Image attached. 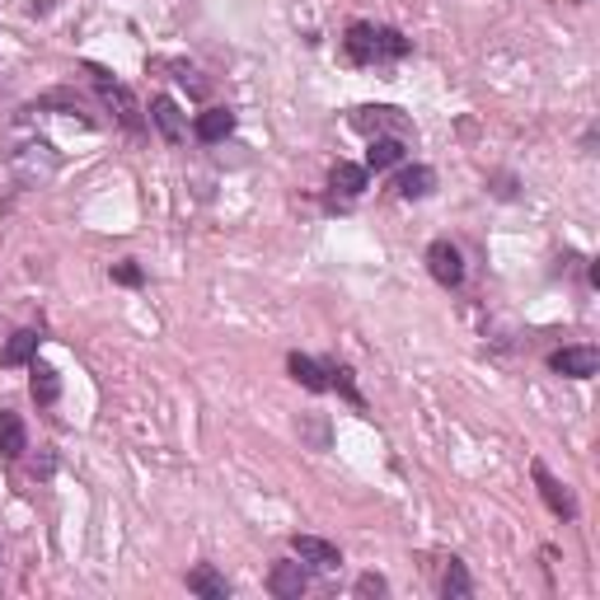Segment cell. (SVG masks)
<instances>
[{
	"label": "cell",
	"instance_id": "1",
	"mask_svg": "<svg viewBox=\"0 0 600 600\" xmlns=\"http://www.w3.org/2000/svg\"><path fill=\"white\" fill-rule=\"evenodd\" d=\"M343 47H347V61H357V67H385V61H404L413 52V43L399 28H375V24H352Z\"/></svg>",
	"mask_w": 600,
	"mask_h": 600
},
{
	"label": "cell",
	"instance_id": "2",
	"mask_svg": "<svg viewBox=\"0 0 600 600\" xmlns=\"http://www.w3.org/2000/svg\"><path fill=\"white\" fill-rule=\"evenodd\" d=\"M57 169H61V155H57L52 141H43V136H28L10 151V173L24 188H47L57 179Z\"/></svg>",
	"mask_w": 600,
	"mask_h": 600
},
{
	"label": "cell",
	"instance_id": "3",
	"mask_svg": "<svg viewBox=\"0 0 600 600\" xmlns=\"http://www.w3.org/2000/svg\"><path fill=\"white\" fill-rule=\"evenodd\" d=\"M352 128H357L361 136H385V132L404 136V141L413 136V122H408L394 104H361L357 113H352Z\"/></svg>",
	"mask_w": 600,
	"mask_h": 600
},
{
	"label": "cell",
	"instance_id": "4",
	"mask_svg": "<svg viewBox=\"0 0 600 600\" xmlns=\"http://www.w3.org/2000/svg\"><path fill=\"white\" fill-rule=\"evenodd\" d=\"M549 371L567 375V381H591V375L600 371V347H591V343L559 347V352H549Z\"/></svg>",
	"mask_w": 600,
	"mask_h": 600
},
{
	"label": "cell",
	"instance_id": "5",
	"mask_svg": "<svg viewBox=\"0 0 600 600\" xmlns=\"http://www.w3.org/2000/svg\"><path fill=\"white\" fill-rule=\"evenodd\" d=\"M428 273L441 281V287H460L465 281V254L455 240H432L428 244Z\"/></svg>",
	"mask_w": 600,
	"mask_h": 600
},
{
	"label": "cell",
	"instance_id": "6",
	"mask_svg": "<svg viewBox=\"0 0 600 600\" xmlns=\"http://www.w3.org/2000/svg\"><path fill=\"white\" fill-rule=\"evenodd\" d=\"M291 554L305 563V567H314V573H338V567H343L338 544L320 540V535H296V540H291Z\"/></svg>",
	"mask_w": 600,
	"mask_h": 600
},
{
	"label": "cell",
	"instance_id": "7",
	"mask_svg": "<svg viewBox=\"0 0 600 600\" xmlns=\"http://www.w3.org/2000/svg\"><path fill=\"white\" fill-rule=\"evenodd\" d=\"M305 587H310V567L305 563L281 559V563H273V573H267V591H273L277 600H300Z\"/></svg>",
	"mask_w": 600,
	"mask_h": 600
},
{
	"label": "cell",
	"instance_id": "8",
	"mask_svg": "<svg viewBox=\"0 0 600 600\" xmlns=\"http://www.w3.org/2000/svg\"><path fill=\"white\" fill-rule=\"evenodd\" d=\"M530 473H535V488H540V497L549 502V512H554V516H563V520H577V497L567 493V483H559L554 473H549L540 460L530 465Z\"/></svg>",
	"mask_w": 600,
	"mask_h": 600
},
{
	"label": "cell",
	"instance_id": "9",
	"mask_svg": "<svg viewBox=\"0 0 600 600\" xmlns=\"http://www.w3.org/2000/svg\"><path fill=\"white\" fill-rule=\"evenodd\" d=\"M367 183H371V169L367 165L338 160L334 165V179H328V188H334V197H328V202H334V207L343 202V207H347V202H357L361 193H367Z\"/></svg>",
	"mask_w": 600,
	"mask_h": 600
},
{
	"label": "cell",
	"instance_id": "10",
	"mask_svg": "<svg viewBox=\"0 0 600 600\" xmlns=\"http://www.w3.org/2000/svg\"><path fill=\"white\" fill-rule=\"evenodd\" d=\"M151 128L160 132V141H169V146H179L188 136V118L179 113V104H173L169 94H155L151 99Z\"/></svg>",
	"mask_w": 600,
	"mask_h": 600
},
{
	"label": "cell",
	"instance_id": "11",
	"mask_svg": "<svg viewBox=\"0 0 600 600\" xmlns=\"http://www.w3.org/2000/svg\"><path fill=\"white\" fill-rule=\"evenodd\" d=\"M99 75V94H104V104L108 108H118V118H122V128H132V132H141V113H136V99L128 94V85H118V81H108L104 71H94Z\"/></svg>",
	"mask_w": 600,
	"mask_h": 600
},
{
	"label": "cell",
	"instance_id": "12",
	"mask_svg": "<svg viewBox=\"0 0 600 600\" xmlns=\"http://www.w3.org/2000/svg\"><path fill=\"white\" fill-rule=\"evenodd\" d=\"M38 343H43L38 328H20V334H10V343L0 347V367H5V371L28 367V361L38 357Z\"/></svg>",
	"mask_w": 600,
	"mask_h": 600
},
{
	"label": "cell",
	"instance_id": "13",
	"mask_svg": "<svg viewBox=\"0 0 600 600\" xmlns=\"http://www.w3.org/2000/svg\"><path fill=\"white\" fill-rule=\"evenodd\" d=\"M230 132H235L230 108H207V113H197V122H193V136L202 141V146H220Z\"/></svg>",
	"mask_w": 600,
	"mask_h": 600
},
{
	"label": "cell",
	"instance_id": "14",
	"mask_svg": "<svg viewBox=\"0 0 600 600\" xmlns=\"http://www.w3.org/2000/svg\"><path fill=\"white\" fill-rule=\"evenodd\" d=\"M287 371H291V381L305 385L310 394H324L328 389V367H320V361L305 357V352H291L287 357Z\"/></svg>",
	"mask_w": 600,
	"mask_h": 600
},
{
	"label": "cell",
	"instance_id": "15",
	"mask_svg": "<svg viewBox=\"0 0 600 600\" xmlns=\"http://www.w3.org/2000/svg\"><path fill=\"white\" fill-rule=\"evenodd\" d=\"M28 451V428L20 413H10V408H0V455L5 460H20V455Z\"/></svg>",
	"mask_w": 600,
	"mask_h": 600
},
{
	"label": "cell",
	"instance_id": "16",
	"mask_svg": "<svg viewBox=\"0 0 600 600\" xmlns=\"http://www.w3.org/2000/svg\"><path fill=\"white\" fill-rule=\"evenodd\" d=\"M394 188H399V197L404 202H422L436 188V169H428V165H413V169H404L399 179H394Z\"/></svg>",
	"mask_w": 600,
	"mask_h": 600
},
{
	"label": "cell",
	"instance_id": "17",
	"mask_svg": "<svg viewBox=\"0 0 600 600\" xmlns=\"http://www.w3.org/2000/svg\"><path fill=\"white\" fill-rule=\"evenodd\" d=\"M188 591L202 596V600H226V596H230V581L220 577L216 567L202 563V567H193V573H188Z\"/></svg>",
	"mask_w": 600,
	"mask_h": 600
},
{
	"label": "cell",
	"instance_id": "18",
	"mask_svg": "<svg viewBox=\"0 0 600 600\" xmlns=\"http://www.w3.org/2000/svg\"><path fill=\"white\" fill-rule=\"evenodd\" d=\"M404 160V136H371V151H367V169L385 173Z\"/></svg>",
	"mask_w": 600,
	"mask_h": 600
},
{
	"label": "cell",
	"instance_id": "19",
	"mask_svg": "<svg viewBox=\"0 0 600 600\" xmlns=\"http://www.w3.org/2000/svg\"><path fill=\"white\" fill-rule=\"evenodd\" d=\"M28 389H34V404L52 408L61 399V375L52 367H38V361H34V381H28Z\"/></svg>",
	"mask_w": 600,
	"mask_h": 600
},
{
	"label": "cell",
	"instance_id": "20",
	"mask_svg": "<svg viewBox=\"0 0 600 600\" xmlns=\"http://www.w3.org/2000/svg\"><path fill=\"white\" fill-rule=\"evenodd\" d=\"M473 591V577H469V567L460 559H451L446 563V577H441V596L446 600H465Z\"/></svg>",
	"mask_w": 600,
	"mask_h": 600
},
{
	"label": "cell",
	"instance_id": "21",
	"mask_svg": "<svg viewBox=\"0 0 600 600\" xmlns=\"http://www.w3.org/2000/svg\"><path fill=\"white\" fill-rule=\"evenodd\" d=\"M328 389H338L352 408H367V399H361V389L352 381V367H328Z\"/></svg>",
	"mask_w": 600,
	"mask_h": 600
},
{
	"label": "cell",
	"instance_id": "22",
	"mask_svg": "<svg viewBox=\"0 0 600 600\" xmlns=\"http://www.w3.org/2000/svg\"><path fill=\"white\" fill-rule=\"evenodd\" d=\"M357 596H389V581L381 573H367V577H357Z\"/></svg>",
	"mask_w": 600,
	"mask_h": 600
},
{
	"label": "cell",
	"instance_id": "23",
	"mask_svg": "<svg viewBox=\"0 0 600 600\" xmlns=\"http://www.w3.org/2000/svg\"><path fill=\"white\" fill-rule=\"evenodd\" d=\"M113 281H118V287H141V267L128 259V263H118L113 267Z\"/></svg>",
	"mask_w": 600,
	"mask_h": 600
},
{
	"label": "cell",
	"instance_id": "24",
	"mask_svg": "<svg viewBox=\"0 0 600 600\" xmlns=\"http://www.w3.org/2000/svg\"><path fill=\"white\" fill-rule=\"evenodd\" d=\"M173 81L188 85V94H197V99L207 94V81H197V71H188V67H179V75H173Z\"/></svg>",
	"mask_w": 600,
	"mask_h": 600
},
{
	"label": "cell",
	"instance_id": "25",
	"mask_svg": "<svg viewBox=\"0 0 600 600\" xmlns=\"http://www.w3.org/2000/svg\"><path fill=\"white\" fill-rule=\"evenodd\" d=\"M300 432H310V436H314V446H320V451L328 446V432H324V422H300Z\"/></svg>",
	"mask_w": 600,
	"mask_h": 600
},
{
	"label": "cell",
	"instance_id": "26",
	"mask_svg": "<svg viewBox=\"0 0 600 600\" xmlns=\"http://www.w3.org/2000/svg\"><path fill=\"white\" fill-rule=\"evenodd\" d=\"M577 5H587V0H577Z\"/></svg>",
	"mask_w": 600,
	"mask_h": 600
}]
</instances>
